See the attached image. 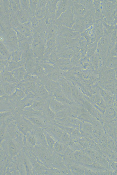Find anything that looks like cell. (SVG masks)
<instances>
[{"mask_svg": "<svg viewBox=\"0 0 117 175\" xmlns=\"http://www.w3.org/2000/svg\"><path fill=\"white\" fill-rule=\"evenodd\" d=\"M38 161L48 168L53 167L54 151L49 148L36 145L31 149Z\"/></svg>", "mask_w": 117, "mask_h": 175, "instance_id": "1", "label": "cell"}, {"mask_svg": "<svg viewBox=\"0 0 117 175\" xmlns=\"http://www.w3.org/2000/svg\"><path fill=\"white\" fill-rule=\"evenodd\" d=\"M73 3L68 10L61 15L59 18L58 22L62 26L71 28L75 22L72 8Z\"/></svg>", "mask_w": 117, "mask_h": 175, "instance_id": "2", "label": "cell"}, {"mask_svg": "<svg viewBox=\"0 0 117 175\" xmlns=\"http://www.w3.org/2000/svg\"><path fill=\"white\" fill-rule=\"evenodd\" d=\"M44 127H38L35 126L34 130L32 132L36 138V145L49 148L44 132Z\"/></svg>", "mask_w": 117, "mask_h": 175, "instance_id": "3", "label": "cell"}, {"mask_svg": "<svg viewBox=\"0 0 117 175\" xmlns=\"http://www.w3.org/2000/svg\"><path fill=\"white\" fill-rule=\"evenodd\" d=\"M74 156L76 161L84 166L91 164L93 162L91 157L84 152L83 150L75 151Z\"/></svg>", "mask_w": 117, "mask_h": 175, "instance_id": "4", "label": "cell"}, {"mask_svg": "<svg viewBox=\"0 0 117 175\" xmlns=\"http://www.w3.org/2000/svg\"><path fill=\"white\" fill-rule=\"evenodd\" d=\"M74 1L72 8L75 19L81 18L86 14L89 9L76 1Z\"/></svg>", "mask_w": 117, "mask_h": 175, "instance_id": "5", "label": "cell"}, {"mask_svg": "<svg viewBox=\"0 0 117 175\" xmlns=\"http://www.w3.org/2000/svg\"><path fill=\"white\" fill-rule=\"evenodd\" d=\"M60 36L72 39L79 38L81 36V34L75 31L71 28L65 26H62L60 31Z\"/></svg>", "mask_w": 117, "mask_h": 175, "instance_id": "6", "label": "cell"}, {"mask_svg": "<svg viewBox=\"0 0 117 175\" xmlns=\"http://www.w3.org/2000/svg\"><path fill=\"white\" fill-rule=\"evenodd\" d=\"M74 152L68 146L62 155L63 162L68 167L76 162L75 158Z\"/></svg>", "mask_w": 117, "mask_h": 175, "instance_id": "7", "label": "cell"}, {"mask_svg": "<svg viewBox=\"0 0 117 175\" xmlns=\"http://www.w3.org/2000/svg\"><path fill=\"white\" fill-rule=\"evenodd\" d=\"M36 96L46 99L52 97L44 86L40 83H36L34 92Z\"/></svg>", "mask_w": 117, "mask_h": 175, "instance_id": "8", "label": "cell"}, {"mask_svg": "<svg viewBox=\"0 0 117 175\" xmlns=\"http://www.w3.org/2000/svg\"><path fill=\"white\" fill-rule=\"evenodd\" d=\"M21 114L26 118L45 117L42 111L34 110L29 107L24 108Z\"/></svg>", "mask_w": 117, "mask_h": 175, "instance_id": "9", "label": "cell"}, {"mask_svg": "<svg viewBox=\"0 0 117 175\" xmlns=\"http://www.w3.org/2000/svg\"><path fill=\"white\" fill-rule=\"evenodd\" d=\"M50 108L56 113L65 110V105L62 102L58 101L52 97L50 99L49 103Z\"/></svg>", "mask_w": 117, "mask_h": 175, "instance_id": "10", "label": "cell"}, {"mask_svg": "<svg viewBox=\"0 0 117 175\" xmlns=\"http://www.w3.org/2000/svg\"><path fill=\"white\" fill-rule=\"evenodd\" d=\"M17 83L22 82L27 73L24 66H22L11 71Z\"/></svg>", "mask_w": 117, "mask_h": 175, "instance_id": "11", "label": "cell"}, {"mask_svg": "<svg viewBox=\"0 0 117 175\" xmlns=\"http://www.w3.org/2000/svg\"><path fill=\"white\" fill-rule=\"evenodd\" d=\"M17 83H12L0 81V86L2 87L6 94L9 96L15 92L17 88Z\"/></svg>", "mask_w": 117, "mask_h": 175, "instance_id": "12", "label": "cell"}, {"mask_svg": "<svg viewBox=\"0 0 117 175\" xmlns=\"http://www.w3.org/2000/svg\"><path fill=\"white\" fill-rule=\"evenodd\" d=\"M25 136L26 140L24 147L31 149L36 145V136L32 132L28 133Z\"/></svg>", "mask_w": 117, "mask_h": 175, "instance_id": "13", "label": "cell"}, {"mask_svg": "<svg viewBox=\"0 0 117 175\" xmlns=\"http://www.w3.org/2000/svg\"><path fill=\"white\" fill-rule=\"evenodd\" d=\"M68 168L72 174L84 175L85 167L81 163L76 162Z\"/></svg>", "mask_w": 117, "mask_h": 175, "instance_id": "14", "label": "cell"}, {"mask_svg": "<svg viewBox=\"0 0 117 175\" xmlns=\"http://www.w3.org/2000/svg\"><path fill=\"white\" fill-rule=\"evenodd\" d=\"M74 1L63 0L60 1L57 10V16L59 17L68 10Z\"/></svg>", "mask_w": 117, "mask_h": 175, "instance_id": "15", "label": "cell"}, {"mask_svg": "<svg viewBox=\"0 0 117 175\" xmlns=\"http://www.w3.org/2000/svg\"><path fill=\"white\" fill-rule=\"evenodd\" d=\"M60 73L58 69L52 65L48 69L47 75L51 80L57 82L60 79Z\"/></svg>", "mask_w": 117, "mask_h": 175, "instance_id": "16", "label": "cell"}, {"mask_svg": "<svg viewBox=\"0 0 117 175\" xmlns=\"http://www.w3.org/2000/svg\"><path fill=\"white\" fill-rule=\"evenodd\" d=\"M35 126L45 127L47 120L45 117H35L26 118Z\"/></svg>", "mask_w": 117, "mask_h": 175, "instance_id": "17", "label": "cell"}, {"mask_svg": "<svg viewBox=\"0 0 117 175\" xmlns=\"http://www.w3.org/2000/svg\"><path fill=\"white\" fill-rule=\"evenodd\" d=\"M71 28L80 34L86 29V27L81 18L75 19V22Z\"/></svg>", "mask_w": 117, "mask_h": 175, "instance_id": "18", "label": "cell"}, {"mask_svg": "<svg viewBox=\"0 0 117 175\" xmlns=\"http://www.w3.org/2000/svg\"><path fill=\"white\" fill-rule=\"evenodd\" d=\"M33 175H45L47 168L38 161L32 164Z\"/></svg>", "mask_w": 117, "mask_h": 175, "instance_id": "19", "label": "cell"}, {"mask_svg": "<svg viewBox=\"0 0 117 175\" xmlns=\"http://www.w3.org/2000/svg\"><path fill=\"white\" fill-rule=\"evenodd\" d=\"M0 81L12 83H17L11 72L7 70L0 73Z\"/></svg>", "mask_w": 117, "mask_h": 175, "instance_id": "20", "label": "cell"}, {"mask_svg": "<svg viewBox=\"0 0 117 175\" xmlns=\"http://www.w3.org/2000/svg\"><path fill=\"white\" fill-rule=\"evenodd\" d=\"M68 147V145L64 144L60 140H58L55 142L54 144L53 150L56 152L63 155Z\"/></svg>", "mask_w": 117, "mask_h": 175, "instance_id": "21", "label": "cell"}, {"mask_svg": "<svg viewBox=\"0 0 117 175\" xmlns=\"http://www.w3.org/2000/svg\"><path fill=\"white\" fill-rule=\"evenodd\" d=\"M48 121H54L56 118V113L50 108L49 104L42 111Z\"/></svg>", "mask_w": 117, "mask_h": 175, "instance_id": "22", "label": "cell"}, {"mask_svg": "<svg viewBox=\"0 0 117 175\" xmlns=\"http://www.w3.org/2000/svg\"><path fill=\"white\" fill-rule=\"evenodd\" d=\"M79 130L92 134L94 131L95 127L91 123L87 122H82L79 127Z\"/></svg>", "mask_w": 117, "mask_h": 175, "instance_id": "23", "label": "cell"}, {"mask_svg": "<svg viewBox=\"0 0 117 175\" xmlns=\"http://www.w3.org/2000/svg\"><path fill=\"white\" fill-rule=\"evenodd\" d=\"M44 132L45 136L49 149L52 151H54L53 147L56 141L45 129H44Z\"/></svg>", "mask_w": 117, "mask_h": 175, "instance_id": "24", "label": "cell"}, {"mask_svg": "<svg viewBox=\"0 0 117 175\" xmlns=\"http://www.w3.org/2000/svg\"><path fill=\"white\" fill-rule=\"evenodd\" d=\"M45 175H62L61 171L58 168L52 167L47 168L45 173Z\"/></svg>", "mask_w": 117, "mask_h": 175, "instance_id": "25", "label": "cell"}, {"mask_svg": "<svg viewBox=\"0 0 117 175\" xmlns=\"http://www.w3.org/2000/svg\"><path fill=\"white\" fill-rule=\"evenodd\" d=\"M76 1L77 2L83 5L88 9L94 7L93 1L92 0H77Z\"/></svg>", "mask_w": 117, "mask_h": 175, "instance_id": "26", "label": "cell"}, {"mask_svg": "<svg viewBox=\"0 0 117 175\" xmlns=\"http://www.w3.org/2000/svg\"><path fill=\"white\" fill-rule=\"evenodd\" d=\"M76 140L84 148L90 147L88 140L82 136L78 138Z\"/></svg>", "mask_w": 117, "mask_h": 175, "instance_id": "27", "label": "cell"}, {"mask_svg": "<svg viewBox=\"0 0 117 175\" xmlns=\"http://www.w3.org/2000/svg\"><path fill=\"white\" fill-rule=\"evenodd\" d=\"M70 139V135L64 131L61 134L59 140L64 144L68 145Z\"/></svg>", "mask_w": 117, "mask_h": 175, "instance_id": "28", "label": "cell"}, {"mask_svg": "<svg viewBox=\"0 0 117 175\" xmlns=\"http://www.w3.org/2000/svg\"><path fill=\"white\" fill-rule=\"evenodd\" d=\"M79 128H74L70 135V137L73 140H76L82 136Z\"/></svg>", "mask_w": 117, "mask_h": 175, "instance_id": "29", "label": "cell"}, {"mask_svg": "<svg viewBox=\"0 0 117 175\" xmlns=\"http://www.w3.org/2000/svg\"><path fill=\"white\" fill-rule=\"evenodd\" d=\"M97 173L91 169L85 167L84 175H96Z\"/></svg>", "mask_w": 117, "mask_h": 175, "instance_id": "30", "label": "cell"}, {"mask_svg": "<svg viewBox=\"0 0 117 175\" xmlns=\"http://www.w3.org/2000/svg\"><path fill=\"white\" fill-rule=\"evenodd\" d=\"M112 167L114 169H117V163H114L111 164Z\"/></svg>", "mask_w": 117, "mask_h": 175, "instance_id": "31", "label": "cell"}]
</instances>
